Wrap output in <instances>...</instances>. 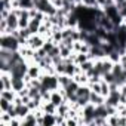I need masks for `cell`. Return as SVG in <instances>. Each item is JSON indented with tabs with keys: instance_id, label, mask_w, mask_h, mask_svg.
Segmentation results:
<instances>
[{
	"instance_id": "6da1fadb",
	"label": "cell",
	"mask_w": 126,
	"mask_h": 126,
	"mask_svg": "<svg viewBox=\"0 0 126 126\" xmlns=\"http://www.w3.org/2000/svg\"><path fill=\"white\" fill-rule=\"evenodd\" d=\"M0 47L15 52V50L21 49V43H19V39L16 36H14L12 33H9V34H0Z\"/></svg>"
},
{
	"instance_id": "7a4b0ae2",
	"label": "cell",
	"mask_w": 126,
	"mask_h": 126,
	"mask_svg": "<svg viewBox=\"0 0 126 126\" xmlns=\"http://www.w3.org/2000/svg\"><path fill=\"white\" fill-rule=\"evenodd\" d=\"M91 88H89V85H80L79 86V89H77V92H76V95H77V101H76V104L79 105V107H85L86 104H89L91 102Z\"/></svg>"
},
{
	"instance_id": "3957f363",
	"label": "cell",
	"mask_w": 126,
	"mask_h": 126,
	"mask_svg": "<svg viewBox=\"0 0 126 126\" xmlns=\"http://www.w3.org/2000/svg\"><path fill=\"white\" fill-rule=\"evenodd\" d=\"M28 65L30 64H28L25 59H22V61L16 62V64H14L12 65V70H11L12 77H25V74L28 71Z\"/></svg>"
},
{
	"instance_id": "277c9868",
	"label": "cell",
	"mask_w": 126,
	"mask_h": 126,
	"mask_svg": "<svg viewBox=\"0 0 126 126\" xmlns=\"http://www.w3.org/2000/svg\"><path fill=\"white\" fill-rule=\"evenodd\" d=\"M45 42H46V39H45L43 36H40V34H33V36L28 39L27 43H28L30 47H33L34 50H37V49H42V47H43Z\"/></svg>"
},
{
	"instance_id": "5b68a950",
	"label": "cell",
	"mask_w": 126,
	"mask_h": 126,
	"mask_svg": "<svg viewBox=\"0 0 126 126\" xmlns=\"http://www.w3.org/2000/svg\"><path fill=\"white\" fill-rule=\"evenodd\" d=\"M120 91L116 89V91H110V95L105 98V104L107 105H113V107H117L120 104Z\"/></svg>"
},
{
	"instance_id": "8992f818",
	"label": "cell",
	"mask_w": 126,
	"mask_h": 126,
	"mask_svg": "<svg viewBox=\"0 0 126 126\" xmlns=\"http://www.w3.org/2000/svg\"><path fill=\"white\" fill-rule=\"evenodd\" d=\"M0 86L2 89H12V74L0 73Z\"/></svg>"
},
{
	"instance_id": "52a82bcc",
	"label": "cell",
	"mask_w": 126,
	"mask_h": 126,
	"mask_svg": "<svg viewBox=\"0 0 126 126\" xmlns=\"http://www.w3.org/2000/svg\"><path fill=\"white\" fill-rule=\"evenodd\" d=\"M24 88H27V82L24 77H12V89L19 92L22 91Z\"/></svg>"
},
{
	"instance_id": "ba28073f",
	"label": "cell",
	"mask_w": 126,
	"mask_h": 126,
	"mask_svg": "<svg viewBox=\"0 0 126 126\" xmlns=\"http://www.w3.org/2000/svg\"><path fill=\"white\" fill-rule=\"evenodd\" d=\"M15 110H16V116L22 120L28 113H31V110H30V107L27 105V104H15Z\"/></svg>"
},
{
	"instance_id": "9c48e42d",
	"label": "cell",
	"mask_w": 126,
	"mask_h": 126,
	"mask_svg": "<svg viewBox=\"0 0 126 126\" xmlns=\"http://www.w3.org/2000/svg\"><path fill=\"white\" fill-rule=\"evenodd\" d=\"M0 96L8 99V101H11V102H14L16 99V96H18V92L14 91V89H2L0 91Z\"/></svg>"
},
{
	"instance_id": "30bf717a",
	"label": "cell",
	"mask_w": 126,
	"mask_h": 126,
	"mask_svg": "<svg viewBox=\"0 0 126 126\" xmlns=\"http://www.w3.org/2000/svg\"><path fill=\"white\" fill-rule=\"evenodd\" d=\"M42 22H43V21H40V19H37V18H31V19H30L28 30L31 31V34H39V30H40Z\"/></svg>"
},
{
	"instance_id": "8fae6325",
	"label": "cell",
	"mask_w": 126,
	"mask_h": 126,
	"mask_svg": "<svg viewBox=\"0 0 126 126\" xmlns=\"http://www.w3.org/2000/svg\"><path fill=\"white\" fill-rule=\"evenodd\" d=\"M37 125V117H36V114L31 111V113H28L24 119H22V126H36Z\"/></svg>"
},
{
	"instance_id": "7c38bea8",
	"label": "cell",
	"mask_w": 126,
	"mask_h": 126,
	"mask_svg": "<svg viewBox=\"0 0 126 126\" xmlns=\"http://www.w3.org/2000/svg\"><path fill=\"white\" fill-rule=\"evenodd\" d=\"M91 102L95 104V105L105 104V96H102V95L98 94V92H91Z\"/></svg>"
},
{
	"instance_id": "4fadbf2b",
	"label": "cell",
	"mask_w": 126,
	"mask_h": 126,
	"mask_svg": "<svg viewBox=\"0 0 126 126\" xmlns=\"http://www.w3.org/2000/svg\"><path fill=\"white\" fill-rule=\"evenodd\" d=\"M56 125V114L45 113L43 116V126H55Z\"/></svg>"
},
{
	"instance_id": "5bb4252c",
	"label": "cell",
	"mask_w": 126,
	"mask_h": 126,
	"mask_svg": "<svg viewBox=\"0 0 126 126\" xmlns=\"http://www.w3.org/2000/svg\"><path fill=\"white\" fill-rule=\"evenodd\" d=\"M58 80H59V88H67L73 82V77L68 74H58Z\"/></svg>"
},
{
	"instance_id": "9a60e30c",
	"label": "cell",
	"mask_w": 126,
	"mask_h": 126,
	"mask_svg": "<svg viewBox=\"0 0 126 126\" xmlns=\"http://www.w3.org/2000/svg\"><path fill=\"white\" fill-rule=\"evenodd\" d=\"M94 65H95V59H88V61H85L83 64H80V70L83 71V73H89L92 68H94Z\"/></svg>"
},
{
	"instance_id": "2e32d148",
	"label": "cell",
	"mask_w": 126,
	"mask_h": 126,
	"mask_svg": "<svg viewBox=\"0 0 126 126\" xmlns=\"http://www.w3.org/2000/svg\"><path fill=\"white\" fill-rule=\"evenodd\" d=\"M101 95H102V96H105V98L110 95V85H108L104 79L101 80Z\"/></svg>"
},
{
	"instance_id": "e0dca14e",
	"label": "cell",
	"mask_w": 126,
	"mask_h": 126,
	"mask_svg": "<svg viewBox=\"0 0 126 126\" xmlns=\"http://www.w3.org/2000/svg\"><path fill=\"white\" fill-rule=\"evenodd\" d=\"M12 104L14 102H11V101H8V99H5V98L0 96V111H8Z\"/></svg>"
},
{
	"instance_id": "ac0fdd59",
	"label": "cell",
	"mask_w": 126,
	"mask_h": 126,
	"mask_svg": "<svg viewBox=\"0 0 126 126\" xmlns=\"http://www.w3.org/2000/svg\"><path fill=\"white\" fill-rule=\"evenodd\" d=\"M19 6H21V9H31V8H34V2L33 0H19Z\"/></svg>"
},
{
	"instance_id": "d6986e66",
	"label": "cell",
	"mask_w": 126,
	"mask_h": 126,
	"mask_svg": "<svg viewBox=\"0 0 126 126\" xmlns=\"http://www.w3.org/2000/svg\"><path fill=\"white\" fill-rule=\"evenodd\" d=\"M82 5L86 8H98V0H82Z\"/></svg>"
},
{
	"instance_id": "ffe728a7",
	"label": "cell",
	"mask_w": 126,
	"mask_h": 126,
	"mask_svg": "<svg viewBox=\"0 0 126 126\" xmlns=\"http://www.w3.org/2000/svg\"><path fill=\"white\" fill-rule=\"evenodd\" d=\"M94 125H107V117H95Z\"/></svg>"
},
{
	"instance_id": "44dd1931",
	"label": "cell",
	"mask_w": 126,
	"mask_h": 126,
	"mask_svg": "<svg viewBox=\"0 0 126 126\" xmlns=\"http://www.w3.org/2000/svg\"><path fill=\"white\" fill-rule=\"evenodd\" d=\"M50 2H55V0H50Z\"/></svg>"
}]
</instances>
